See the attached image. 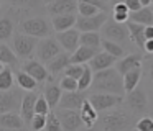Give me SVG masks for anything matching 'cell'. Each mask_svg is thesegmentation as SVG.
Listing matches in <instances>:
<instances>
[{"instance_id":"17","label":"cell","mask_w":153,"mask_h":131,"mask_svg":"<svg viewBox=\"0 0 153 131\" xmlns=\"http://www.w3.org/2000/svg\"><path fill=\"white\" fill-rule=\"evenodd\" d=\"M117 61H119V59L114 57L112 54H109V52H105V51H99L89 61V67L92 69V72L104 71V69H109V67H112V66H115Z\"/></svg>"},{"instance_id":"49","label":"cell","mask_w":153,"mask_h":131,"mask_svg":"<svg viewBox=\"0 0 153 131\" xmlns=\"http://www.w3.org/2000/svg\"><path fill=\"white\" fill-rule=\"evenodd\" d=\"M148 75H150V80L153 82V61L148 62Z\"/></svg>"},{"instance_id":"23","label":"cell","mask_w":153,"mask_h":131,"mask_svg":"<svg viewBox=\"0 0 153 131\" xmlns=\"http://www.w3.org/2000/svg\"><path fill=\"white\" fill-rule=\"evenodd\" d=\"M0 126L10 128V130H22L25 128V121L17 111H8V113H0Z\"/></svg>"},{"instance_id":"42","label":"cell","mask_w":153,"mask_h":131,"mask_svg":"<svg viewBox=\"0 0 153 131\" xmlns=\"http://www.w3.org/2000/svg\"><path fill=\"white\" fill-rule=\"evenodd\" d=\"M7 2L12 7H27V8H30V7H36L40 0H7Z\"/></svg>"},{"instance_id":"6","label":"cell","mask_w":153,"mask_h":131,"mask_svg":"<svg viewBox=\"0 0 153 131\" xmlns=\"http://www.w3.org/2000/svg\"><path fill=\"white\" fill-rule=\"evenodd\" d=\"M102 33L105 36V39H110V41L115 43H123L128 39V28H127V23H119L114 18H107V21L104 23Z\"/></svg>"},{"instance_id":"15","label":"cell","mask_w":153,"mask_h":131,"mask_svg":"<svg viewBox=\"0 0 153 131\" xmlns=\"http://www.w3.org/2000/svg\"><path fill=\"white\" fill-rule=\"evenodd\" d=\"M36 98H38V95L33 93L31 90L22 97L20 115H22V118H23V121H25V124H27V126L30 124L31 118L35 116V103H36Z\"/></svg>"},{"instance_id":"4","label":"cell","mask_w":153,"mask_h":131,"mask_svg":"<svg viewBox=\"0 0 153 131\" xmlns=\"http://www.w3.org/2000/svg\"><path fill=\"white\" fill-rule=\"evenodd\" d=\"M13 41V52L17 54V57L25 59L27 61L35 51H36V44H38V38L28 36L25 33H17L12 38Z\"/></svg>"},{"instance_id":"58","label":"cell","mask_w":153,"mask_h":131,"mask_svg":"<svg viewBox=\"0 0 153 131\" xmlns=\"http://www.w3.org/2000/svg\"><path fill=\"white\" fill-rule=\"evenodd\" d=\"M152 10H153V7H152Z\"/></svg>"},{"instance_id":"37","label":"cell","mask_w":153,"mask_h":131,"mask_svg":"<svg viewBox=\"0 0 153 131\" xmlns=\"http://www.w3.org/2000/svg\"><path fill=\"white\" fill-rule=\"evenodd\" d=\"M28 126L31 128V131L45 130V126H46V115H36V113H35V116L31 118V121H30Z\"/></svg>"},{"instance_id":"14","label":"cell","mask_w":153,"mask_h":131,"mask_svg":"<svg viewBox=\"0 0 153 131\" xmlns=\"http://www.w3.org/2000/svg\"><path fill=\"white\" fill-rule=\"evenodd\" d=\"M22 71L30 74L38 84H40V82H45L48 79V75H50L46 66H43L38 59H28V61H25V64L22 66Z\"/></svg>"},{"instance_id":"24","label":"cell","mask_w":153,"mask_h":131,"mask_svg":"<svg viewBox=\"0 0 153 131\" xmlns=\"http://www.w3.org/2000/svg\"><path fill=\"white\" fill-rule=\"evenodd\" d=\"M15 35V20L10 15L0 16V41H10Z\"/></svg>"},{"instance_id":"54","label":"cell","mask_w":153,"mask_h":131,"mask_svg":"<svg viewBox=\"0 0 153 131\" xmlns=\"http://www.w3.org/2000/svg\"><path fill=\"white\" fill-rule=\"evenodd\" d=\"M41 2H43L45 5H48V3H51V2H53V0H41Z\"/></svg>"},{"instance_id":"56","label":"cell","mask_w":153,"mask_h":131,"mask_svg":"<svg viewBox=\"0 0 153 131\" xmlns=\"http://www.w3.org/2000/svg\"><path fill=\"white\" fill-rule=\"evenodd\" d=\"M4 67H5V66L2 64V62H0V71H2V69H4Z\"/></svg>"},{"instance_id":"33","label":"cell","mask_w":153,"mask_h":131,"mask_svg":"<svg viewBox=\"0 0 153 131\" xmlns=\"http://www.w3.org/2000/svg\"><path fill=\"white\" fill-rule=\"evenodd\" d=\"M92 79H94L92 69L84 64V71H82V74H81V77L77 79V90H81V92L87 90V88L91 87V84H92Z\"/></svg>"},{"instance_id":"38","label":"cell","mask_w":153,"mask_h":131,"mask_svg":"<svg viewBox=\"0 0 153 131\" xmlns=\"http://www.w3.org/2000/svg\"><path fill=\"white\" fill-rule=\"evenodd\" d=\"M82 71H84V64H69L64 69V75L77 80V79L81 77V74H82Z\"/></svg>"},{"instance_id":"30","label":"cell","mask_w":153,"mask_h":131,"mask_svg":"<svg viewBox=\"0 0 153 131\" xmlns=\"http://www.w3.org/2000/svg\"><path fill=\"white\" fill-rule=\"evenodd\" d=\"M0 62L2 64H7V66H12V67L18 66V57L13 52V49H10L2 41H0Z\"/></svg>"},{"instance_id":"46","label":"cell","mask_w":153,"mask_h":131,"mask_svg":"<svg viewBox=\"0 0 153 131\" xmlns=\"http://www.w3.org/2000/svg\"><path fill=\"white\" fill-rule=\"evenodd\" d=\"M112 13H130L128 8H127L125 3H117V5H114V12Z\"/></svg>"},{"instance_id":"2","label":"cell","mask_w":153,"mask_h":131,"mask_svg":"<svg viewBox=\"0 0 153 131\" xmlns=\"http://www.w3.org/2000/svg\"><path fill=\"white\" fill-rule=\"evenodd\" d=\"M102 116H99L97 123L100 124L104 131H125L133 126V118L123 108H110L102 111Z\"/></svg>"},{"instance_id":"50","label":"cell","mask_w":153,"mask_h":131,"mask_svg":"<svg viewBox=\"0 0 153 131\" xmlns=\"http://www.w3.org/2000/svg\"><path fill=\"white\" fill-rule=\"evenodd\" d=\"M140 3H142V7H150L152 5V0H140Z\"/></svg>"},{"instance_id":"28","label":"cell","mask_w":153,"mask_h":131,"mask_svg":"<svg viewBox=\"0 0 153 131\" xmlns=\"http://www.w3.org/2000/svg\"><path fill=\"white\" fill-rule=\"evenodd\" d=\"M76 15H56L53 16V21H51V26L56 33L59 31H66V29L73 28L76 25Z\"/></svg>"},{"instance_id":"13","label":"cell","mask_w":153,"mask_h":131,"mask_svg":"<svg viewBox=\"0 0 153 131\" xmlns=\"http://www.w3.org/2000/svg\"><path fill=\"white\" fill-rule=\"evenodd\" d=\"M48 13L51 16L56 15H76L77 13V0H53L46 5Z\"/></svg>"},{"instance_id":"44","label":"cell","mask_w":153,"mask_h":131,"mask_svg":"<svg viewBox=\"0 0 153 131\" xmlns=\"http://www.w3.org/2000/svg\"><path fill=\"white\" fill-rule=\"evenodd\" d=\"M77 2H84V3H89V5H94V7H97L99 10H102V12L107 10V5L102 3L100 0H77Z\"/></svg>"},{"instance_id":"29","label":"cell","mask_w":153,"mask_h":131,"mask_svg":"<svg viewBox=\"0 0 153 131\" xmlns=\"http://www.w3.org/2000/svg\"><path fill=\"white\" fill-rule=\"evenodd\" d=\"M15 80H17L18 87H20L22 90H27V92L35 90V88L38 87V82L35 80L30 74H27L25 71H18L17 75H15Z\"/></svg>"},{"instance_id":"9","label":"cell","mask_w":153,"mask_h":131,"mask_svg":"<svg viewBox=\"0 0 153 131\" xmlns=\"http://www.w3.org/2000/svg\"><path fill=\"white\" fill-rule=\"evenodd\" d=\"M107 12H99L92 16H77L76 18V28L79 29L81 33L84 31H99L104 26V23L107 21Z\"/></svg>"},{"instance_id":"18","label":"cell","mask_w":153,"mask_h":131,"mask_svg":"<svg viewBox=\"0 0 153 131\" xmlns=\"http://www.w3.org/2000/svg\"><path fill=\"white\" fill-rule=\"evenodd\" d=\"M79 115L81 120H82V124H86V128H92L99 120V111L92 107V103L87 98L82 102V107L79 108Z\"/></svg>"},{"instance_id":"10","label":"cell","mask_w":153,"mask_h":131,"mask_svg":"<svg viewBox=\"0 0 153 131\" xmlns=\"http://www.w3.org/2000/svg\"><path fill=\"white\" fill-rule=\"evenodd\" d=\"M22 97H23V93L13 87L10 90H0V113L20 110Z\"/></svg>"},{"instance_id":"16","label":"cell","mask_w":153,"mask_h":131,"mask_svg":"<svg viewBox=\"0 0 153 131\" xmlns=\"http://www.w3.org/2000/svg\"><path fill=\"white\" fill-rule=\"evenodd\" d=\"M84 100H86V95L82 92H63L58 107L68 108V110H79Z\"/></svg>"},{"instance_id":"21","label":"cell","mask_w":153,"mask_h":131,"mask_svg":"<svg viewBox=\"0 0 153 131\" xmlns=\"http://www.w3.org/2000/svg\"><path fill=\"white\" fill-rule=\"evenodd\" d=\"M71 64V54L69 52H59L56 57H53L50 62H46V69L51 75L58 74V72L64 71L68 66Z\"/></svg>"},{"instance_id":"45","label":"cell","mask_w":153,"mask_h":131,"mask_svg":"<svg viewBox=\"0 0 153 131\" xmlns=\"http://www.w3.org/2000/svg\"><path fill=\"white\" fill-rule=\"evenodd\" d=\"M112 18L119 23H127L128 21V13H112Z\"/></svg>"},{"instance_id":"31","label":"cell","mask_w":153,"mask_h":131,"mask_svg":"<svg viewBox=\"0 0 153 131\" xmlns=\"http://www.w3.org/2000/svg\"><path fill=\"white\" fill-rule=\"evenodd\" d=\"M100 46H102V49L105 52L112 54L114 57H117V59L125 56V49H123V46L120 44V43L110 41V39H102V41H100Z\"/></svg>"},{"instance_id":"39","label":"cell","mask_w":153,"mask_h":131,"mask_svg":"<svg viewBox=\"0 0 153 131\" xmlns=\"http://www.w3.org/2000/svg\"><path fill=\"white\" fill-rule=\"evenodd\" d=\"M59 87H61V90H64V92H76L77 90V80L64 75L59 82Z\"/></svg>"},{"instance_id":"3","label":"cell","mask_w":153,"mask_h":131,"mask_svg":"<svg viewBox=\"0 0 153 131\" xmlns=\"http://www.w3.org/2000/svg\"><path fill=\"white\" fill-rule=\"evenodd\" d=\"M20 29L22 33L28 36H33V38H48V36L53 35V26L48 20H45L43 16H33V18H27L20 23Z\"/></svg>"},{"instance_id":"36","label":"cell","mask_w":153,"mask_h":131,"mask_svg":"<svg viewBox=\"0 0 153 131\" xmlns=\"http://www.w3.org/2000/svg\"><path fill=\"white\" fill-rule=\"evenodd\" d=\"M77 12H79L81 16H92V15H96V13L102 12V10H99L97 7H94V5H89V3L77 2Z\"/></svg>"},{"instance_id":"20","label":"cell","mask_w":153,"mask_h":131,"mask_svg":"<svg viewBox=\"0 0 153 131\" xmlns=\"http://www.w3.org/2000/svg\"><path fill=\"white\" fill-rule=\"evenodd\" d=\"M97 52H99V48L79 46V48L71 54V64H86V62H89Z\"/></svg>"},{"instance_id":"41","label":"cell","mask_w":153,"mask_h":131,"mask_svg":"<svg viewBox=\"0 0 153 131\" xmlns=\"http://www.w3.org/2000/svg\"><path fill=\"white\" fill-rule=\"evenodd\" d=\"M51 111L50 105H48L46 98L45 97H38L36 98V103H35V113L36 115H48Z\"/></svg>"},{"instance_id":"35","label":"cell","mask_w":153,"mask_h":131,"mask_svg":"<svg viewBox=\"0 0 153 131\" xmlns=\"http://www.w3.org/2000/svg\"><path fill=\"white\" fill-rule=\"evenodd\" d=\"M45 130L46 131H64L61 121L58 120V116L54 113H51V111L46 115V126H45Z\"/></svg>"},{"instance_id":"7","label":"cell","mask_w":153,"mask_h":131,"mask_svg":"<svg viewBox=\"0 0 153 131\" xmlns=\"http://www.w3.org/2000/svg\"><path fill=\"white\" fill-rule=\"evenodd\" d=\"M87 100L92 103V107L96 108L97 111H105L110 110V108L119 107L123 102L122 95H115V93H105V92H97V93H92Z\"/></svg>"},{"instance_id":"51","label":"cell","mask_w":153,"mask_h":131,"mask_svg":"<svg viewBox=\"0 0 153 131\" xmlns=\"http://www.w3.org/2000/svg\"><path fill=\"white\" fill-rule=\"evenodd\" d=\"M0 131H23V128H22V130H10V128H4V126H0Z\"/></svg>"},{"instance_id":"26","label":"cell","mask_w":153,"mask_h":131,"mask_svg":"<svg viewBox=\"0 0 153 131\" xmlns=\"http://www.w3.org/2000/svg\"><path fill=\"white\" fill-rule=\"evenodd\" d=\"M127 28H128V38L140 49H143V44H145V26L133 23V21H127Z\"/></svg>"},{"instance_id":"52","label":"cell","mask_w":153,"mask_h":131,"mask_svg":"<svg viewBox=\"0 0 153 131\" xmlns=\"http://www.w3.org/2000/svg\"><path fill=\"white\" fill-rule=\"evenodd\" d=\"M125 2V0H110V3H112V5H117V3H123Z\"/></svg>"},{"instance_id":"25","label":"cell","mask_w":153,"mask_h":131,"mask_svg":"<svg viewBox=\"0 0 153 131\" xmlns=\"http://www.w3.org/2000/svg\"><path fill=\"white\" fill-rule=\"evenodd\" d=\"M61 95H63V90H61L59 85H56L54 82H48V85L45 87L43 97L46 98V102H48L51 110L58 107V103H59V100H61Z\"/></svg>"},{"instance_id":"1","label":"cell","mask_w":153,"mask_h":131,"mask_svg":"<svg viewBox=\"0 0 153 131\" xmlns=\"http://www.w3.org/2000/svg\"><path fill=\"white\" fill-rule=\"evenodd\" d=\"M91 87L96 92H105V93H115V95H123V80L119 71L114 67L104 69V71H97L94 74L92 84Z\"/></svg>"},{"instance_id":"12","label":"cell","mask_w":153,"mask_h":131,"mask_svg":"<svg viewBox=\"0 0 153 131\" xmlns=\"http://www.w3.org/2000/svg\"><path fill=\"white\" fill-rule=\"evenodd\" d=\"M54 38L58 39L61 48L66 52H69V54H73V52L79 48V29L69 28V29H66V31H59V33H56Z\"/></svg>"},{"instance_id":"32","label":"cell","mask_w":153,"mask_h":131,"mask_svg":"<svg viewBox=\"0 0 153 131\" xmlns=\"http://www.w3.org/2000/svg\"><path fill=\"white\" fill-rule=\"evenodd\" d=\"M100 35L97 31H84L79 35V46H91V48H99L100 46Z\"/></svg>"},{"instance_id":"48","label":"cell","mask_w":153,"mask_h":131,"mask_svg":"<svg viewBox=\"0 0 153 131\" xmlns=\"http://www.w3.org/2000/svg\"><path fill=\"white\" fill-rule=\"evenodd\" d=\"M145 39H153V25L145 26Z\"/></svg>"},{"instance_id":"43","label":"cell","mask_w":153,"mask_h":131,"mask_svg":"<svg viewBox=\"0 0 153 131\" xmlns=\"http://www.w3.org/2000/svg\"><path fill=\"white\" fill-rule=\"evenodd\" d=\"M123 3L127 5L128 12H137V10L142 8V3H140V0H125Z\"/></svg>"},{"instance_id":"22","label":"cell","mask_w":153,"mask_h":131,"mask_svg":"<svg viewBox=\"0 0 153 131\" xmlns=\"http://www.w3.org/2000/svg\"><path fill=\"white\" fill-rule=\"evenodd\" d=\"M128 21L138 23L143 26H150L153 25V10L152 7H142L137 12H130L128 13Z\"/></svg>"},{"instance_id":"5","label":"cell","mask_w":153,"mask_h":131,"mask_svg":"<svg viewBox=\"0 0 153 131\" xmlns=\"http://www.w3.org/2000/svg\"><path fill=\"white\" fill-rule=\"evenodd\" d=\"M61 44L58 43L56 38L53 36H48V38H43L40 43L36 44V56L40 62H50L53 57H56L61 51Z\"/></svg>"},{"instance_id":"53","label":"cell","mask_w":153,"mask_h":131,"mask_svg":"<svg viewBox=\"0 0 153 131\" xmlns=\"http://www.w3.org/2000/svg\"><path fill=\"white\" fill-rule=\"evenodd\" d=\"M86 131H100V130H97V128H94V126H92V128H87Z\"/></svg>"},{"instance_id":"40","label":"cell","mask_w":153,"mask_h":131,"mask_svg":"<svg viewBox=\"0 0 153 131\" xmlns=\"http://www.w3.org/2000/svg\"><path fill=\"white\" fill-rule=\"evenodd\" d=\"M137 131H153V116H143L135 123Z\"/></svg>"},{"instance_id":"19","label":"cell","mask_w":153,"mask_h":131,"mask_svg":"<svg viewBox=\"0 0 153 131\" xmlns=\"http://www.w3.org/2000/svg\"><path fill=\"white\" fill-rule=\"evenodd\" d=\"M137 67H142V54L138 52H133V54H128V56H123L120 61H117V71H119L120 75H123L125 72L132 71V69H137Z\"/></svg>"},{"instance_id":"11","label":"cell","mask_w":153,"mask_h":131,"mask_svg":"<svg viewBox=\"0 0 153 131\" xmlns=\"http://www.w3.org/2000/svg\"><path fill=\"white\" fill-rule=\"evenodd\" d=\"M58 120L61 121L64 131H77L82 124L79 110H68V108H59L56 113Z\"/></svg>"},{"instance_id":"57","label":"cell","mask_w":153,"mask_h":131,"mask_svg":"<svg viewBox=\"0 0 153 131\" xmlns=\"http://www.w3.org/2000/svg\"><path fill=\"white\" fill-rule=\"evenodd\" d=\"M0 5H2V0H0Z\"/></svg>"},{"instance_id":"8","label":"cell","mask_w":153,"mask_h":131,"mask_svg":"<svg viewBox=\"0 0 153 131\" xmlns=\"http://www.w3.org/2000/svg\"><path fill=\"white\" fill-rule=\"evenodd\" d=\"M127 107L130 108V111L135 115H142L146 111L148 108V97H146L145 88L142 87H135L132 92H128L125 97Z\"/></svg>"},{"instance_id":"55","label":"cell","mask_w":153,"mask_h":131,"mask_svg":"<svg viewBox=\"0 0 153 131\" xmlns=\"http://www.w3.org/2000/svg\"><path fill=\"white\" fill-rule=\"evenodd\" d=\"M100 2H102V3H105V5H109V3H110V0H100Z\"/></svg>"},{"instance_id":"34","label":"cell","mask_w":153,"mask_h":131,"mask_svg":"<svg viewBox=\"0 0 153 131\" xmlns=\"http://www.w3.org/2000/svg\"><path fill=\"white\" fill-rule=\"evenodd\" d=\"M13 72L10 67H4L0 71V90H10L13 87Z\"/></svg>"},{"instance_id":"27","label":"cell","mask_w":153,"mask_h":131,"mask_svg":"<svg viewBox=\"0 0 153 131\" xmlns=\"http://www.w3.org/2000/svg\"><path fill=\"white\" fill-rule=\"evenodd\" d=\"M140 79H142V67L132 69V71L125 72V74L122 75V80H123V90H125V93H128V92H132L135 87H138Z\"/></svg>"},{"instance_id":"47","label":"cell","mask_w":153,"mask_h":131,"mask_svg":"<svg viewBox=\"0 0 153 131\" xmlns=\"http://www.w3.org/2000/svg\"><path fill=\"white\" fill-rule=\"evenodd\" d=\"M143 51L153 54V39H145V44H143Z\"/></svg>"}]
</instances>
